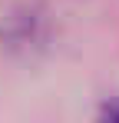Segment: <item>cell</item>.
<instances>
[{
  "label": "cell",
  "mask_w": 119,
  "mask_h": 123,
  "mask_svg": "<svg viewBox=\"0 0 119 123\" xmlns=\"http://www.w3.org/2000/svg\"><path fill=\"white\" fill-rule=\"evenodd\" d=\"M99 123H119V103H109V106L99 113Z\"/></svg>",
  "instance_id": "6da1fadb"
}]
</instances>
